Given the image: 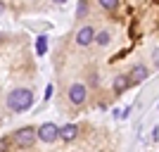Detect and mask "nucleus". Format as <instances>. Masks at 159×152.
<instances>
[{
	"mask_svg": "<svg viewBox=\"0 0 159 152\" xmlns=\"http://www.w3.org/2000/svg\"><path fill=\"white\" fill-rule=\"evenodd\" d=\"M128 86H131V76H128V74H119V76L114 79V93H124Z\"/></svg>",
	"mask_w": 159,
	"mask_h": 152,
	"instance_id": "0eeeda50",
	"label": "nucleus"
},
{
	"mask_svg": "<svg viewBox=\"0 0 159 152\" xmlns=\"http://www.w3.org/2000/svg\"><path fill=\"white\" fill-rule=\"evenodd\" d=\"M33 105V93L29 88H17L7 95V109L10 112H26Z\"/></svg>",
	"mask_w": 159,
	"mask_h": 152,
	"instance_id": "f257e3e1",
	"label": "nucleus"
},
{
	"mask_svg": "<svg viewBox=\"0 0 159 152\" xmlns=\"http://www.w3.org/2000/svg\"><path fill=\"white\" fill-rule=\"evenodd\" d=\"M109 38H112V33H109V31H102V33H95V40H98L100 45H107V43H109Z\"/></svg>",
	"mask_w": 159,
	"mask_h": 152,
	"instance_id": "9b49d317",
	"label": "nucleus"
},
{
	"mask_svg": "<svg viewBox=\"0 0 159 152\" xmlns=\"http://www.w3.org/2000/svg\"><path fill=\"white\" fill-rule=\"evenodd\" d=\"M45 100H50L52 98V83H48V88H45V95H43Z\"/></svg>",
	"mask_w": 159,
	"mask_h": 152,
	"instance_id": "4468645a",
	"label": "nucleus"
},
{
	"mask_svg": "<svg viewBox=\"0 0 159 152\" xmlns=\"http://www.w3.org/2000/svg\"><path fill=\"white\" fill-rule=\"evenodd\" d=\"M5 145H7V140H0V150H5Z\"/></svg>",
	"mask_w": 159,
	"mask_h": 152,
	"instance_id": "2eb2a0df",
	"label": "nucleus"
},
{
	"mask_svg": "<svg viewBox=\"0 0 159 152\" xmlns=\"http://www.w3.org/2000/svg\"><path fill=\"white\" fill-rule=\"evenodd\" d=\"M38 138L43 140V143H55V140L60 138V128L55 124H43L38 128Z\"/></svg>",
	"mask_w": 159,
	"mask_h": 152,
	"instance_id": "20e7f679",
	"label": "nucleus"
},
{
	"mask_svg": "<svg viewBox=\"0 0 159 152\" xmlns=\"http://www.w3.org/2000/svg\"><path fill=\"white\" fill-rule=\"evenodd\" d=\"M76 133H79V128H76V124H66L60 128V138L64 140V143H71L74 138H76Z\"/></svg>",
	"mask_w": 159,
	"mask_h": 152,
	"instance_id": "423d86ee",
	"label": "nucleus"
},
{
	"mask_svg": "<svg viewBox=\"0 0 159 152\" xmlns=\"http://www.w3.org/2000/svg\"><path fill=\"white\" fill-rule=\"evenodd\" d=\"M45 53H48V36H38L36 38V55L43 57Z\"/></svg>",
	"mask_w": 159,
	"mask_h": 152,
	"instance_id": "1a4fd4ad",
	"label": "nucleus"
},
{
	"mask_svg": "<svg viewBox=\"0 0 159 152\" xmlns=\"http://www.w3.org/2000/svg\"><path fill=\"white\" fill-rule=\"evenodd\" d=\"M2 10H5V5H2V0H0V14H2Z\"/></svg>",
	"mask_w": 159,
	"mask_h": 152,
	"instance_id": "f3484780",
	"label": "nucleus"
},
{
	"mask_svg": "<svg viewBox=\"0 0 159 152\" xmlns=\"http://www.w3.org/2000/svg\"><path fill=\"white\" fill-rule=\"evenodd\" d=\"M86 12H88V0H79V5H76V19L86 17Z\"/></svg>",
	"mask_w": 159,
	"mask_h": 152,
	"instance_id": "9d476101",
	"label": "nucleus"
},
{
	"mask_svg": "<svg viewBox=\"0 0 159 152\" xmlns=\"http://www.w3.org/2000/svg\"><path fill=\"white\" fill-rule=\"evenodd\" d=\"M152 62H154V67L159 69V48H154V53H152Z\"/></svg>",
	"mask_w": 159,
	"mask_h": 152,
	"instance_id": "ddd939ff",
	"label": "nucleus"
},
{
	"mask_svg": "<svg viewBox=\"0 0 159 152\" xmlns=\"http://www.w3.org/2000/svg\"><path fill=\"white\" fill-rule=\"evenodd\" d=\"M93 40H95V29L93 26H83L76 33V43H79V45H90Z\"/></svg>",
	"mask_w": 159,
	"mask_h": 152,
	"instance_id": "39448f33",
	"label": "nucleus"
},
{
	"mask_svg": "<svg viewBox=\"0 0 159 152\" xmlns=\"http://www.w3.org/2000/svg\"><path fill=\"white\" fill-rule=\"evenodd\" d=\"M52 2H57V5H64V2H66V0H52Z\"/></svg>",
	"mask_w": 159,
	"mask_h": 152,
	"instance_id": "dca6fc26",
	"label": "nucleus"
},
{
	"mask_svg": "<svg viewBox=\"0 0 159 152\" xmlns=\"http://www.w3.org/2000/svg\"><path fill=\"white\" fill-rule=\"evenodd\" d=\"M36 136H38V131H36V128H31V126H26V128H19V131L14 133L12 140H14L19 147H31L33 143H36Z\"/></svg>",
	"mask_w": 159,
	"mask_h": 152,
	"instance_id": "f03ea898",
	"label": "nucleus"
},
{
	"mask_svg": "<svg viewBox=\"0 0 159 152\" xmlns=\"http://www.w3.org/2000/svg\"><path fill=\"white\" fill-rule=\"evenodd\" d=\"M100 5L105 7V10H116V5H119V0H100Z\"/></svg>",
	"mask_w": 159,
	"mask_h": 152,
	"instance_id": "f8f14e48",
	"label": "nucleus"
},
{
	"mask_svg": "<svg viewBox=\"0 0 159 152\" xmlns=\"http://www.w3.org/2000/svg\"><path fill=\"white\" fill-rule=\"evenodd\" d=\"M145 76H147V69L143 64H135L131 69V83H138V81H145Z\"/></svg>",
	"mask_w": 159,
	"mask_h": 152,
	"instance_id": "6e6552de",
	"label": "nucleus"
},
{
	"mask_svg": "<svg viewBox=\"0 0 159 152\" xmlns=\"http://www.w3.org/2000/svg\"><path fill=\"white\" fill-rule=\"evenodd\" d=\"M66 95H69V100H71V105H83L86 98H88V90H86L83 83H71Z\"/></svg>",
	"mask_w": 159,
	"mask_h": 152,
	"instance_id": "7ed1b4c3",
	"label": "nucleus"
}]
</instances>
